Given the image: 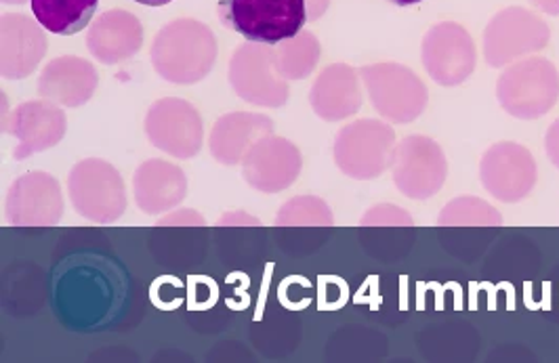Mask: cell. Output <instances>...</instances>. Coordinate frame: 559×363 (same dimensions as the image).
Listing matches in <instances>:
<instances>
[{
    "label": "cell",
    "instance_id": "30",
    "mask_svg": "<svg viewBox=\"0 0 559 363\" xmlns=\"http://www.w3.org/2000/svg\"><path fill=\"white\" fill-rule=\"evenodd\" d=\"M532 4L549 15H558L559 13V0H531Z\"/></svg>",
    "mask_w": 559,
    "mask_h": 363
},
{
    "label": "cell",
    "instance_id": "22",
    "mask_svg": "<svg viewBox=\"0 0 559 363\" xmlns=\"http://www.w3.org/2000/svg\"><path fill=\"white\" fill-rule=\"evenodd\" d=\"M36 22L59 36H74L91 24L99 0H29Z\"/></svg>",
    "mask_w": 559,
    "mask_h": 363
},
{
    "label": "cell",
    "instance_id": "4",
    "mask_svg": "<svg viewBox=\"0 0 559 363\" xmlns=\"http://www.w3.org/2000/svg\"><path fill=\"white\" fill-rule=\"evenodd\" d=\"M74 210L91 223L118 221L127 210V190L120 172L102 158H84L68 174Z\"/></svg>",
    "mask_w": 559,
    "mask_h": 363
},
{
    "label": "cell",
    "instance_id": "11",
    "mask_svg": "<svg viewBox=\"0 0 559 363\" xmlns=\"http://www.w3.org/2000/svg\"><path fill=\"white\" fill-rule=\"evenodd\" d=\"M420 59L433 83L459 86L476 70V45L461 24L440 22L423 36Z\"/></svg>",
    "mask_w": 559,
    "mask_h": 363
},
{
    "label": "cell",
    "instance_id": "31",
    "mask_svg": "<svg viewBox=\"0 0 559 363\" xmlns=\"http://www.w3.org/2000/svg\"><path fill=\"white\" fill-rule=\"evenodd\" d=\"M133 2H140V4H145V7H165V4L173 2V0H133Z\"/></svg>",
    "mask_w": 559,
    "mask_h": 363
},
{
    "label": "cell",
    "instance_id": "2",
    "mask_svg": "<svg viewBox=\"0 0 559 363\" xmlns=\"http://www.w3.org/2000/svg\"><path fill=\"white\" fill-rule=\"evenodd\" d=\"M219 22L249 43L278 45L308 24L306 0H219Z\"/></svg>",
    "mask_w": 559,
    "mask_h": 363
},
{
    "label": "cell",
    "instance_id": "20",
    "mask_svg": "<svg viewBox=\"0 0 559 363\" xmlns=\"http://www.w3.org/2000/svg\"><path fill=\"white\" fill-rule=\"evenodd\" d=\"M309 106L326 122H338L360 112L362 88L358 72L347 63L324 68L309 90Z\"/></svg>",
    "mask_w": 559,
    "mask_h": 363
},
{
    "label": "cell",
    "instance_id": "33",
    "mask_svg": "<svg viewBox=\"0 0 559 363\" xmlns=\"http://www.w3.org/2000/svg\"><path fill=\"white\" fill-rule=\"evenodd\" d=\"M2 2H4V4H22L24 0H2Z\"/></svg>",
    "mask_w": 559,
    "mask_h": 363
},
{
    "label": "cell",
    "instance_id": "6",
    "mask_svg": "<svg viewBox=\"0 0 559 363\" xmlns=\"http://www.w3.org/2000/svg\"><path fill=\"white\" fill-rule=\"evenodd\" d=\"M395 133L381 120H356L345 124L335 140V162L338 170L356 181L381 177L392 165Z\"/></svg>",
    "mask_w": 559,
    "mask_h": 363
},
{
    "label": "cell",
    "instance_id": "5",
    "mask_svg": "<svg viewBox=\"0 0 559 363\" xmlns=\"http://www.w3.org/2000/svg\"><path fill=\"white\" fill-rule=\"evenodd\" d=\"M370 104L393 124H411L425 112L429 93L419 76L402 63H372L360 70Z\"/></svg>",
    "mask_w": 559,
    "mask_h": 363
},
{
    "label": "cell",
    "instance_id": "17",
    "mask_svg": "<svg viewBox=\"0 0 559 363\" xmlns=\"http://www.w3.org/2000/svg\"><path fill=\"white\" fill-rule=\"evenodd\" d=\"M99 74L83 57L61 56L47 63L38 78V95L61 108H81L95 95Z\"/></svg>",
    "mask_w": 559,
    "mask_h": 363
},
{
    "label": "cell",
    "instance_id": "9",
    "mask_svg": "<svg viewBox=\"0 0 559 363\" xmlns=\"http://www.w3.org/2000/svg\"><path fill=\"white\" fill-rule=\"evenodd\" d=\"M227 81L242 101L259 108H282L290 95L288 84L274 70L270 45L249 40L238 45L229 59Z\"/></svg>",
    "mask_w": 559,
    "mask_h": 363
},
{
    "label": "cell",
    "instance_id": "28",
    "mask_svg": "<svg viewBox=\"0 0 559 363\" xmlns=\"http://www.w3.org/2000/svg\"><path fill=\"white\" fill-rule=\"evenodd\" d=\"M545 149H547V156L554 162V167L559 168V118L549 126V131L545 135Z\"/></svg>",
    "mask_w": 559,
    "mask_h": 363
},
{
    "label": "cell",
    "instance_id": "26",
    "mask_svg": "<svg viewBox=\"0 0 559 363\" xmlns=\"http://www.w3.org/2000/svg\"><path fill=\"white\" fill-rule=\"evenodd\" d=\"M360 225H415V219L411 213H406L404 208H397L392 204H381V206H372L370 210H366Z\"/></svg>",
    "mask_w": 559,
    "mask_h": 363
},
{
    "label": "cell",
    "instance_id": "23",
    "mask_svg": "<svg viewBox=\"0 0 559 363\" xmlns=\"http://www.w3.org/2000/svg\"><path fill=\"white\" fill-rule=\"evenodd\" d=\"M322 56L320 40L311 32H299L295 38L282 40L272 47V63L280 78L304 81L316 70Z\"/></svg>",
    "mask_w": 559,
    "mask_h": 363
},
{
    "label": "cell",
    "instance_id": "10",
    "mask_svg": "<svg viewBox=\"0 0 559 363\" xmlns=\"http://www.w3.org/2000/svg\"><path fill=\"white\" fill-rule=\"evenodd\" d=\"M150 143L177 160H190L200 154L204 124L197 108L179 97H165L152 104L143 122Z\"/></svg>",
    "mask_w": 559,
    "mask_h": 363
},
{
    "label": "cell",
    "instance_id": "14",
    "mask_svg": "<svg viewBox=\"0 0 559 363\" xmlns=\"http://www.w3.org/2000/svg\"><path fill=\"white\" fill-rule=\"evenodd\" d=\"M304 158L293 141L267 135L257 141L242 160V177L254 192L280 194L301 174Z\"/></svg>",
    "mask_w": 559,
    "mask_h": 363
},
{
    "label": "cell",
    "instance_id": "27",
    "mask_svg": "<svg viewBox=\"0 0 559 363\" xmlns=\"http://www.w3.org/2000/svg\"><path fill=\"white\" fill-rule=\"evenodd\" d=\"M156 225H204V217L197 213V210L181 208V210L170 213L165 219L156 221Z\"/></svg>",
    "mask_w": 559,
    "mask_h": 363
},
{
    "label": "cell",
    "instance_id": "7",
    "mask_svg": "<svg viewBox=\"0 0 559 363\" xmlns=\"http://www.w3.org/2000/svg\"><path fill=\"white\" fill-rule=\"evenodd\" d=\"M551 29L524 7H507L484 29V57L490 68H504L549 45Z\"/></svg>",
    "mask_w": 559,
    "mask_h": 363
},
{
    "label": "cell",
    "instance_id": "25",
    "mask_svg": "<svg viewBox=\"0 0 559 363\" xmlns=\"http://www.w3.org/2000/svg\"><path fill=\"white\" fill-rule=\"evenodd\" d=\"M440 227H459V225H503L501 213L484 202L481 197H454L438 217Z\"/></svg>",
    "mask_w": 559,
    "mask_h": 363
},
{
    "label": "cell",
    "instance_id": "1",
    "mask_svg": "<svg viewBox=\"0 0 559 363\" xmlns=\"http://www.w3.org/2000/svg\"><path fill=\"white\" fill-rule=\"evenodd\" d=\"M152 65L160 78L173 84H197L206 78L217 61V38L198 20H175L154 36Z\"/></svg>",
    "mask_w": 559,
    "mask_h": 363
},
{
    "label": "cell",
    "instance_id": "12",
    "mask_svg": "<svg viewBox=\"0 0 559 363\" xmlns=\"http://www.w3.org/2000/svg\"><path fill=\"white\" fill-rule=\"evenodd\" d=\"M536 162L528 147L499 141L479 162V181L484 190L504 204H515L528 197L536 185Z\"/></svg>",
    "mask_w": 559,
    "mask_h": 363
},
{
    "label": "cell",
    "instance_id": "18",
    "mask_svg": "<svg viewBox=\"0 0 559 363\" xmlns=\"http://www.w3.org/2000/svg\"><path fill=\"white\" fill-rule=\"evenodd\" d=\"M143 26L140 20L124 9H110L93 20L86 34V49L106 65L122 63L140 53Z\"/></svg>",
    "mask_w": 559,
    "mask_h": 363
},
{
    "label": "cell",
    "instance_id": "21",
    "mask_svg": "<svg viewBox=\"0 0 559 363\" xmlns=\"http://www.w3.org/2000/svg\"><path fill=\"white\" fill-rule=\"evenodd\" d=\"M133 194L145 215H163L179 206L188 196V177L168 160H145L133 174Z\"/></svg>",
    "mask_w": 559,
    "mask_h": 363
},
{
    "label": "cell",
    "instance_id": "3",
    "mask_svg": "<svg viewBox=\"0 0 559 363\" xmlns=\"http://www.w3.org/2000/svg\"><path fill=\"white\" fill-rule=\"evenodd\" d=\"M497 99L504 112L520 120H536L551 112L559 99L558 68L545 57L513 63L497 83Z\"/></svg>",
    "mask_w": 559,
    "mask_h": 363
},
{
    "label": "cell",
    "instance_id": "24",
    "mask_svg": "<svg viewBox=\"0 0 559 363\" xmlns=\"http://www.w3.org/2000/svg\"><path fill=\"white\" fill-rule=\"evenodd\" d=\"M274 225L278 227H331L335 225L333 210L318 196H295L282 204Z\"/></svg>",
    "mask_w": 559,
    "mask_h": 363
},
{
    "label": "cell",
    "instance_id": "32",
    "mask_svg": "<svg viewBox=\"0 0 559 363\" xmlns=\"http://www.w3.org/2000/svg\"><path fill=\"white\" fill-rule=\"evenodd\" d=\"M395 2L397 7H411V4H417V2H423V0H392Z\"/></svg>",
    "mask_w": 559,
    "mask_h": 363
},
{
    "label": "cell",
    "instance_id": "19",
    "mask_svg": "<svg viewBox=\"0 0 559 363\" xmlns=\"http://www.w3.org/2000/svg\"><path fill=\"white\" fill-rule=\"evenodd\" d=\"M274 135V120L257 112H231L222 116L209 137L211 156L224 167L242 165L257 141Z\"/></svg>",
    "mask_w": 559,
    "mask_h": 363
},
{
    "label": "cell",
    "instance_id": "29",
    "mask_svg": "<svg viewBox=\"0 0 559 363\" xmlns=\"http://www.w3.org/2000/svg\"><path fill=\"white\" fill-rule=\"evenodd\" d=\"M306 4H308V22H316L326 13L331 0H306Z\"/></svg>",
    "mask_w": 559,
    "mask_h": 363
},
{
    "label": "cell",
    "instance_id": "13",
    "mask_svg": "<svg viewBox=\"0 0 559 363\" xmlns=\"http://www.w3.org/2000/svg\"><path fill=\"white\" fill-rule=\"evenodd\" d=\"M63 217V194L53 174L32 170L13 181L4 199V219L13 227H51Z\"/></svg>",
    "mask_w": 559,
    "mask_h": 363
},
{
    "label": "cell",
    "instance_id": "15",
    "mask_svg": "<svg viewBox=\"0 0 559 363\" xmlns=\"http://www.w3.org/2000/svg\"><path fill=\"white\" fill-rule=\"evenodd\" d=\"M4 133L13 135L20 145L13 152L17 162L28 160L38 152L56 147L66 137L68 118L53 101H26L4 116Z\"/></svg>",
    "mask_w": 559,
    "mask_h": 363
},
{
    "label": "cell",
    "instance_id": "16",
    "mask_svg": "<svg viewBox=\"0 0 559 363\" xmlns=\"http://www.w3.org/2000/svg\"><path fill=\"white\" fill-rule=\"evenodd\" d=\"M49 40L38 22L20 13L0 20V74L7 81L28 78L47 56Z\"/></svg>",
    "mask_w": 559,
    "mask_h": 363
},
{
    "label": "cell",
    "instance_id": "8",
    "mask_svg": "<svg viewBox=\"0 0 559 363\" xmlns=\"http://www.w3.org/2000/svg\"><path fill=\"white\" fill-rule=\"evenodd\" d=\"M392 177L400 194L411 199L436 196L448 177L444 149L425 135H411L393 147Z\"/></svg>",
    "mask_w": 559,
    "mask_h": 363
}]
</instances>
